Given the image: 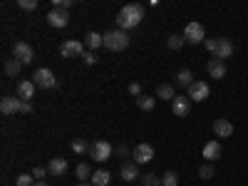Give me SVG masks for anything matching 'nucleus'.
Instances as JSON below:
<instances>
[{
  "mask_svg": "<svg viewBox=\"0 0 248 186\" xmlns=\"http://www.w3.org/2000/svg\"><path fill=\"white\" fill-rule=\"evenodd\" d=\"M141 20H144V5H139V3H129V5H124V8L117 13V28L127 32V30L137 28Z\"/></svg>",
  "mask_w": 248,
  "mask_h": 186,
  "instance_id": "1",
  "label": "nucleus"
},
{
  "mask_svg": "<svg viewBox=\"0 0 248 186\" xmlns=\"http://www.w3.org/2000/svg\"><path fill=\"white\" fill-rule=\"evenodd\" d=\"M129 35L124 32V30H109L107 35H105V47L109 50V52H122V50H127L129 47Z\"/></svg>",
  "mask_w": 248,
  "mask_h": 186,
  "instance_id": "2",
  "label": "nucleus"
},
{
  "mask_svg": "<svg viewBox=\"0 0 248 186\" xmlns=\"http://www.w3.org/2000/svg\"><path fill=\"white\" fill-rule=\"evenodd\" d=\"M32 82H35V87H40V90H57V87H60V79H57V77L52 75V70H47V67L35 70Z\"/></svg>",
  "mask_w": 248,
  "mask_h": 186,
  "instance_id": "3",
  "label": "nucleus"
},
{
  "mask_svg": "<svg viewBox=\"0 0 248 186\" xmlns=\"http://www.w3.org/2000/svg\"><path fill=\"white\" fill-rule=\"evenodd\" d=\"M112 154H114V149H112V144L107 139H97L92 147H90V156L94 161H109Z\"/></svg>",
  "mask_w": 248,
  "mask_h": 186,
  "instance_id": "4",
  "label": "nucleus"
},
{
  "mask_svg": "<svg viewBox=\"0 0 248 186\" xmlns=\"http://www.w3.org/2000/svg\"><path fill=\"white\" fill-rule=\"evenodd\" d=\"M85 52H87V47H85V43H82V40H65V43L60 45V55L67 57V60L82 57Z\"/></svg>",
  "mask_w": 248,
  "mask_h": 186,
  "instance_id": "5",
  "label": "nucleus"
},
{
  "mask_svg": "<svg viewBox=\"0 0 248 186\" xmlns=\"http://www.w3.org/2000/svg\"><path fill=\"white\" fill-rule=\"evenodd\" d=\"M13 57L17 60V62H23V65H30V62L35 60V50H32V45L30 43H15L13 45Z\"/></svg>",
  "mask_w": 248,
  "mask_h": 186,
  "instance_id": "6",
  "label": "nucleus"
},
{
  "mask_svg": "<svg viewBox=\"0 0 248 186\" xmlns=\"http://www.w3.org/2000/svg\"><path fill=\"white\" fill-rule=\"evenodd\" d=\"M184 40H186V43H191V45L203 43V40H206V30H203V25L196 23V20H194V23H189V25L184 28Z\"/></svg>",
  "mask_w": 248,
  "mask_h": 186,
  "instance_id": "7",
  "label": "nucleus"
},
{
  "mask_svg": "<svg viewBox=\"0 0 248 186\" xmlns=\"http://www.w3.org/2000/svg\"><path fill=\"white\" fill-rule=\"evenodd\" d=\"M45 20H47L52 28L62 30V28H67V23H70V10H65V8H52Z\"/></svg>",
  "mask_w": 248,
  "mask_h": 186,
  "instance_id": "8",
  "label": "nucleus"
},
{
  "mask_svg": "<svg viewBox=\"0 0 248 186\" xmlns=\"http://www.w3.org/2000/svg\"><path fill=\"white\" fill-rule=\"evenodd\" d=\"M209 94H211V87H209V82H203V79H196L189 87V99L191 102H203V99H209Z\"/></svg>",
  "mask_w": 248,
  "mask_h": 186,
  "instance_id": "9",
  "label": "nucleus"
},
{
  "mask_svg": "<svg viewBox=\"0 0 248 186\" xmlns=\"http://www.w3.org/2000/svg\"><path fill=\"white\" fill-rule=\"evenodd\" d=\"M132 159H134L137 164H149V161L154 159V147H152V144H147V141L137 144L134 152H132Z\"/></svg>",
  "mask_w": 248,
  "mask_h": 186,
  "instance_id": "10",
  "label": "nucleus"
},
{
  "mask_svg": "<svg viewBox=\"0 0 248 186\" xmlns=\"http://www.w3.org/2000/svg\"><path fill=\"white\" fill-rule=\"evenodd\" d=\"M171 112H174V117H189V112H191V99L176 94V99L171 102Z\"/></svg>",
  "mask_w": 248,
  "mask_h": 186,
  "instance_id": "11",
  "label": "nucleus"
},
{
  "mask_svg": "<svg viewBox=\"0 0 248 186\" xmlns=\"http://www.w3.org/2000/svg\"><path fill=\"white\" fill-rule=\"evenodd\" d=\"M214 134L218 137V139H229V137H233V124H231V119H214Z\"/></svg>",
  "mask_w": 248,
  "mask_h": 186,
  "instance_id": "12",
  "label": "nucleus"
},
{
  "mask_svg": "<svg viewBox=\"0 0 248 186\" xmlns=\"http://www.w3.org/2000/svg\"><path fill=\"white\" fill-rule=\"evenodd\" d=\"M119 176H122V181H134V179H139V164H137L134 159L124 161L122 169H119Z\"/></svg>",
  "mask_w": 248,
  "mask_h": 186,
  "instance_id": "13",
  "label": "nucleus"
},
{
  "mask_svg": "<svg viewBox=\"0 0 248 186\" xmlns=\"http://www.w3.org/2000/svg\"><path fill=\"white\" fill-rule=\"evenodd\" d=\"M221 154H223V147H221V141H216V139H211L203 147V159L209 161V164H214L216 159H221Z\"/></svg>",
  "mask_w": 248,
  "mask_h": 186,
  "instance_id": "14",
  "label": "nucleus"
},
{
  "mask_svg": "<svg viewBox=\"0 0 248 186\" xmlns=\"http://www.w3.org/2000/svg\"><path fill=\"white\" fill-rule=\"evenodd\" d=\"M20 107H23V99L20 97H3L0 99V112L3 114H15V112H20Z\"/></svg>",
  "mask_w": 248,
  "mask_h": 186,
  "instance_id": "15",
  "label": "nucleus"
},
{
  "mask_svg": "<svg viewBox=\"0 0 248 186\" xmlns=\"http://www.w3.org/2000/svg\"><path fill=\"white\" fill-rule=\"evenodd\" d=\"M233 55V43L229 37H218V47H216V60H229Z\"/></svg>",
  "mask_w": 248,
  "mask_h": 186,
  "instance_id": "16",
  "label": "nucleus"
},
{
  "mask_svg": "<svg viewBox=\"0 0 248 186\" xmlns=\"http://www.w3.org/2000/svg\"><path fill=\"white\" fill-rule=\"evenodd\" d=\"M206 70H209V75L214 77V79H223L226 77V62L223 60H209V65H206Z\"/></svg>",
  "mask_w": 248,
  "mask_h": 186,
  "instance_id": "17",
  "label": "nucleus"
},
{
  "mask_svg": "<svg viewBox=\"0 0 248 186\" xmlns=\"http://www.w3.org/2000/svg\"><path fill=\"white\" fill-rule=\"evenodd\" d=\"M47 171H50L52 176H62V174H67V159H62V156L50 159V164H47Z\"/></svg>",
  "mask_w": 248,
  "mask_h": 186,
  "instance_id": "18",
  "label": "nucleus"
},
{
  "mask_svg": "<svg viewBox=\"0 0 248 186\" xmlns=\"http://www.w3.org/2000/svg\"><path fill=\"white\" fill-rule=\"evenodd\" d=\"M32 94H35V82H32V79H23V82L17 85V97L23 99V102H30Z\"/></svg>",
  "mask_w": 248,
  "mask_h": 186,
  "instance_id": "19",
  "label": "nucleus"
},
{
  "mask_svg": "<svg viewBox=\"0 0 248 186\" xmlns=\"http://www.w3.org/2000/svg\"><path fill=\"white\" fill-rule=\"evenodd\" d=\"M85 47L90 52H94L97 47H105V35H99V32H87L85 35Z\"/></svg>",
  "mask_w": 248,
  "mask_h": 186,
  "instance_id": "20",
  "label": "nucleus"
},
{
  "mask_svg": "<svg viewBox=\"0 0 248 186\" xmlns=\"http://www.w3.org/2000/svg\"><path fill=\"white\" fill-rule=\"evenodd\" d=\"M194 82H196V79H194V72H191V70H186V67L179 70V75H176V87H186V90H189Z\"/></svg>",
  "mask_w": 248,
  "mask_h": 186,
  "instance_id": "21",
  "label": "nucleus"
},
{
  "mask_svg": "<svg viewBox=\"0 0 248 186\" xmlns=\"http://www.w3.org/2000/svg\"><path fill=\"white\" fill-rule=\"evenodd\" d=\"M109 179H112V174L107 171V169H99V171H94L92 174V186H109Z\"/></svg>",
  "mask_w": 248,
  "mask_h": 186,
  "instance_id": "22",
  "label": "nucleus"
},
{
  "mask_svg": "<svg viewBox=\"0 0 248 186\" xmlns=\"http://www.w3.org/2000/svg\"><path fill=\"white\" fill-rule=\"evenodd\" d=\"M3 70H5V75H8V77H17L20 72H23V62H17L15 57H13V60H5Z\"/></svg>",
  "mask_w": 248,
  "mask_h": 186,
  "instance_id": "23",
  "label": "nucleus"
},
{
  "mask_svg": "<svg viewBox=\"0 0 248 186\" xmlns=\"http://www.w3.org/2000/svg\"><path fill=\"white\" fill-rule=\"evenodd\" d=\"M156 97H159V99H169V102H174V99H176V94H174V87H171V85H167V82L156 87Z\"/></svg>",
  "mask_w": 248,
  "mask_h": 186,
  "instance_id": "24",
  "label": "nucleus"
},
{
  "mask_svg": "<svg viewBox=\"0 0 248 186\" xmlns=\"http://www.w3.org/2000/svg\"><path fill=\"white\" fill-rule=\"evenodd\" d=\"M137 105H139V109H144V112H152L154 105H156V99H154L152 94H141V97H137Z\"/></svg>",
  "mask_w": 248,
  "mask_h": 186,
  "instance_id": "25",
  "label": "nucleus"
},
{
  "mask_svg": "<svg viewBox=\"0 0 248 186\" xmlns=\"http://www.w3.org/2000/svg\"><path fill=\"white\" fill-rule=\"evenodd\" d=\"M75 174H77V179H82V184H85V179H92V169H90V164H87V161L77 164Z\"/></svg>",
  "mask_w": 248,
  "mask_h": 186,
  "instance_id": "26",
  "label": "nucleus"
},
{
  "mask_svg": "<svg viewBox=\"0 0 248 186\" xmlns=\"http://www.w3.org/2000/svg\"><path fill=\"white\" fill-rule=\"evenodd\" d=\"M199 176H201L203 181H211V179L216 176V169H214V164H209V161H206V164H201V169H199Z\"/></svg>",
  "mask_w": 248,
  "mask_h": 186,
  "instance_id": "27",
  "label": "nucleus"
},
{
  "mask_svg": "<svg viewBox=\"0 0 248 186\" xmlns=\"http://www.w3.org/2000/svg\"><path fill=\"white\" fill-rule=\"evenodd\" d=\"M70 147H72V152H75V154H87L92 144H87V139H75V141L70 144Z\"/></svg>",
  "mask_w": 248,
  "mask_h": 186,
  "instance_id": "28",
  "label": "nucleus"
},
{
  "mask_svg": "<svg viewBox=\"0 0 248 186\" xmlns=\"http://www.w3.org/2000/svg\"><path fill=\"white\" fill-rule=\"evenodd\" d=\"M184 45H186L184 35H171V37L167 40V47H169V50H174V52H176V50H181Z\"/></svg>",
  "mask_w": 248,
  "mask_h": 186,
  "instance_id": "29",
  "label": "nucleus"
},
{
  "mask_svg": "<svg viewBox=\"0 0 248 186\" xmlns=\"http://www.w3.org/2000/svg\"><path fill=\"white\" fill-rule=\"evenodd\" d=\"M179 184V176H176V171H167L161 176V186H176Z\"/></svg>",
  "mask_w": 248,
  "mask_h": 186,
  "instance_id": "30",
  "label": "nucleus"
},
{
  "mask_svg": "<svg viewBox=\"0 0 248 186\" xmlns=\"http://www.w3.org/2000/svg\"><path fill=\"white\" fill-rule=\"evenodd\" d=\"M141 184H144V186H161V176H156V174H144V176H141Z\"/></svg>",
  "mask_w": 248,
  "mask_h": 186,
  "instance_id": "31",
  "label": "nucleus"
},
{
  "mask_svg": "<svg viewBox=\"0 0 248 186\" xmlns=\"http://www.w3.org/2000/svg\"><path fill=\"white\" fill-rule=\"evenodd\" d=\"M15 186H35V176L32 174H20L17 181H15Z\"/></svg>",
  "mask_w": 248,
  "mask_h": 186,
  "instance_id": "32",
  "label": "nucleus"
},
{
  "mask_svg": "<svg viewBox=\"0 0 248 186\" xmlns=\"http://www.w3.org/2000/svg\"><path fill=\"white\" fill-rule=\"evenodd\" d=\"M17 5L23 10H37V0H17Z\"/></svg>",
  "mask_w": 248,
  "mask_h": 186,
  "instance_id": "33",
  "label": "nucleus"
},
{
  "mask_svg": "<svg viewBox=\"0 0 248 186\" xmlns=\"http://www.w3.org/2000/svg\"><path fill=\"white\" fill-rule=\"evenodd\" d=\"M47 174H50V171H47V167H35V169H32V176H35L37 181H43Z\"/></svg>",
  "mask_w": 248,
  "mask_h": 186,
  "instance_id": "34",
  "label": "nucleus"
},
{
  "mask_svg": "<svg viewBox=\"0 0 248 186\" xmlns=\"http://www.w3.org/2000/svg\"><path fill=\"white\" fill-rule=\"evenodd\" d=\"M203 47L209 50V52H214V55H216V47H218V37H216V40H214V37H211V40H203Z\"/></svg>",
  "mask_w": 248,
  "mask_h": 186,
  "instance_id": "35",
  "label": "nucleus"
},
{
  "mask_svg": "<svg viewBox=\"0 0 248 186\" xmlns=\"http://www.w3.org/2000/svg\"><path fill=\"white\" fill-rule=\"evenodd\" d=\"M82 60H85V65H97V55L94 52H85V55H82Z\"/></svg>",
  "mask_w": 248,
  "mask_h": 186,
  "instance_id": "36",
  "label": "nucleus"
},
{
  "mask_svg": "<svg viewBox=\"0 0 248 186\" xmlns=\"http://www.w3.org/2000/svg\"><path fill=\"white\" fill-rule=\"evenodd\" d=\"M129 94L132 97H141V85H139V82H132V85H129Z\"/></svg>",
  "mask_w": 248,
  "mask_h": 186,
  "instance_id": "37",
  "label": "nucleus"
},
{
  "mask_svg": "<svg viewBox=\"0 0 248 186\" xmlns=\"http://www.w3.org/2000/svg\"><path fill=\"white\" fill-rule=\"evenodd\" d=\"M117 154H119V156H129V147H127V144H119V147H117Z\"/></svg>",
  "mask_w": 248,
  "mask_h": 186,
  "instance_id": "38",
  "label": "nucleus"
},
{
  "mask_svg": "<svg viewBox=\"0 0 248 186\" xmlns=\"http://www.w3.org/2000/svg\"><path fill=\"white\" fill-rule=\"evenodd\" d=\"M32 112V102H23V107H20V114H30Z\"/></svg>",
  "mask_w": 248,
  "mask_h": 186,
  "instance_id": "39",
  "label": "nucleus"
},
{
  "mask_svg": "<svg viewBox=\"0 0 248 186\" xmlns=\"http://www.w3.org/2000/svg\"><path fill=\"white\" fill-rule=\"evenodd\" d=\"M35 186H47V181H35Z\"/></svg>",
  "mask_w": 248,
  "mask_h": 186,
  "instance_id": "40",
  "label": "nucleus"
},
{
  "mask_svg": "<svg viewBox=\"0 0 248 186\" xmlns=\"http://www.w3.org/2000/svg\"><path fill=\"white\" fill-rule=\"evenodd\" d=\"M77 186H92V184H87V181H85V184H77Z\"/></svg>",
  "mask_w": 248,
  "mask_h": 186,
  "instance_id": "41",
  "label": "nucleus"
}]
</instances>
